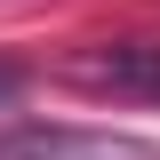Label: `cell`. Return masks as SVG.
Here are the masks:
<instances>
[{
	"instance_id": "1",
	"label": "cell",
	"mask_w": 160,
	"mask_h": 160,
	"mask_svg": "<svg viewBox=\"0 0 160 160\" xmlns=\"http://www.w3.org/2000/svg\"><path fill=\"white\" fill-rule=\"evenodd\" d=\"M64 80L88 96H128V104H160V40H96L72 48Z\"/></svg>"
},
{
	"instance_id": "2",
	"label": "cell",
	"mask_w": 160,
	"mask_h": 160,
	"mask_svg": "<svg viewBox=\"0 0 160 160\" xmlns=\"http://www.w3.org/2000/svg\"><path fill=\"white\" fill-rule=\"evenodd\" d=\"M0 160H160V144L120 136V128H48V120H16V128H0Z\"/></svg>"
}]
</instances>
